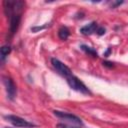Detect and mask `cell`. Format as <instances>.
<instances>
[{"mask_svg":"<svg viewBox=\"0 0 128 128\" xmlns=\"http://www.w3.org/2000/svg\"><path fill=\"white\" fill-rule=\"evenodd\" d=\"M25 5L24 1L20 0H5L3 2L4 7V13L7 17H11L12 14L17 12H22V9Z\"/></svg>","mask_w":128,"mask_h":128,"instance_id":"cell-1","label":"cell"},{"mask_svg":"<svg viewBox=\"0 0 128 128\" xmlns=\"http://www.w3.org/2000/svg\"><path fill=\"white\" fill-rule=\"evenodd\" d=\"M66 82L71 89L85 95H91V91L88 89V87L75 75H71L68 78H66Z\"/></svg>","mask_w":128,"mask_h":128,"instance_id":"cell-2","label":"cell"},{"mask_svg":"<svg viewBox=\"0 0 128 128\" xmlns=\"http://www.w3.org/2000/svg\"><path fill=\"white\" fill-rule=\"evenodd\" d=\"M4 119H6L9 123H11L15 127H19V128H32V127H36V125L34 123L29 122L28 120H26V119H24V118H22L20 116H17V115H12V114L5 115Z\"/></svg>","mask_w":128,"mask_h":128,"instance_id":"cell-3","label":"cell"},{"mask_svg":"<svg viewBox=\"0 0 128 128\" xmlns=\"http://www.w3.org/2000/svg\"><path fill=\"white\" fill-rule=\"evenodd\" d=\"M53 114L58 117L59 119H63L71 124H75L78 126H83V122L81 120V118H79L78 116L72 114V113H68V112H64V111H59V110H53Z\"/></svg>","mask_w":128,"mask_h":128,"instance_id":"cell-4","label":"cell"},{"mask_svg":"<svg viewBox=\"0 0 128 128\" xmlns=\"http://www.w3.org/2000/svg\"><path fill=\"white\" fill-rule=\"evenodd\" d=\"M51 64H52V66L54 67V69L56 70V72L59 75L65 77V78H68L69 76L73 75L72 70L66 64H64L63 62H61L59 59H57V58H51Z\"/></svg>","mask_w":128,"mask_h":128,"instance_id":"cell-5","label":"cell"},{"mask_svg":"<svg viewBox=\"0 0 128 128\" xmlns=\"http://www.w3.org/2000/svg\"><path fill=\"white\" fill-rule=\"evenodd\" d=\"M2 81H3V84L5 86V90H6L8 99L9 100H14L16 95H17V87H16L14 81L8 76H3Z\"/></svg>","mask_w":128,"mask_h":128,"instance_id":"cell-6","label":"cell"},{"mask_svg":"<svg viewBox=\"0 0 128 128\" xmlns=\"http://www.w3.org/2000/svg\"><path fill=\"white\" fill-rule=\"evenodd\" d=\"M21 16H22V12H17L11 15L10 19V26H9V32H10V36H14L15 33L17 32L20 22H21Z\"/></svg>","mask_w":128,"mask_h":128,"instance_id":"cell-7","label":"cell"},{"mask_svg":"<svg viewBox=\"0 0 128 128\" xmlns=\"http://www.w3.org/2000/svg\"><path fill=\"white\" fill-rule=\"evenodd\" d=\"M98 27H99V26H98L97 22L92 21V22H90L89 24H87V25H85V26L81 27V28H80V33H81V34H83V35H85V36L92 35V34L96 33V31H97Z\"/></svg>","mask_w":128,"mask_h":128,"instance_id":"cell-8","label":"cell"},{"mask_svg":"<svg viewBox=\"0 0 128 128\" xmlns=\"http://www.w3.org/2000/svg\"><path fill=\"white\" fill-rule=\"evenodd\" d=\"M69 35H70V31H69V29L66 26H61L59 28V30H58V37L61 40H63V41L67 40Z\"/></svg>","mask_w":128,"mask_h":128,"instance_id":"cell-9","label":"cell"},{"mask_svg":"<svg viewBox=\"0 0 128 128\" xmlns=\"http://www.w3.org/2000/svg\"><path fill=\"white\" fill-rule=\"evenodd\" d=\"M80 48H81V50L84 51L86 54H88V55H90V56H92V57H95V58L98 57V53H97V51H96L94 48H92V47H90V46H88V45H85V44L80 45Z\"/></svg>","mask_w":128,"mask_h":128,"instance_id":"cell-10","label":"cell"},{"mask_svg":"<svg viewBox=\"0 0 128 128\" xmlns=\"http://www.w3.org/2000/svg\"><path fill=\"white\" fill-rule=\"evenodd\" d=\"M11 52V47L9 45H3L0 49V56H1V61L4 62L5 58L10 54Z\"/></svg>","mask_w":128,"mask_h":128,"instance_id":"cell-11","label":"cell"},{"mask_svg":"<svg viewBox=\"0 0 128 128\" xmlns=\"http://www.w3.org/2000/svg\"><path fill=\"white\" fill-rule=\"evenodd\" d=\"M49 26V24H46V25H43V26H34V27H31V31L32 32H39L45 28H47Z\"/></svg>","mask_w":128,"mask_h":128,"instance_id":"cell-12","label":"cell"},{"mask_svg":"<svg viewBox=\"0 0 128 128\" xmlns=\"http://www.w3.org/2000/svg\"><path fill=\"white\" fill-rule=\"evenodd\" d=\"M56 128H80V127L73 126V125H68V124H64V123H58L56 125Z\"/></svg>","mask_w":128,"mask_h":128,"instance_id":"cell-13","label":"cell"},{"mask_svg":"<svg viewBox=\"0 0 128 128\" xmlns=\"http://www.w3.org/2000/svg\"><path fill=\"white\" fill-rule=\"evenodd\" d=\"M105 32H106V29L104 27H98V29L96 31V34L99 35V36H102V35L105 34Z\"/></svg>","mask_w":128,"mask_h":128,"instance_id":"cell-14","label":"cell"},{"mask_svg":"<svg viewBox=\"0 0 128 128\" xmlns=\"http://www.w3.org/2000/svg\"><path fill=\"white\" fill-rule=\"evenodd\" d=\"M105 67H107V68H113L115 65H114V63L113 62H111V61H103V63H102Z\"/></svg>","mask_w":128,"mask_h":128,"instance_id":"cell-15","label":"cell"},{"mask_svg":"<svg viewBox=\"0 0 128 128\" xmlns=\"http://www.w3.org/2000/svg\"><path fill=\"white\" fill-rule=\"evenodd\" d=\"M122 3H123V1H117V2H112V3H111V8H115V7L119 6V5H121Z\"/></svg>","mask_w":128,"mask_h":128,"instance_id":"cell-16","label":"cell"},{"mask_svg":"<svg viewBox=\"0 0 128 128\" xmlns=\"http://www.w3.org/2000/svg\"><path fill=\"white\" fill-rule=\"evenodd\" d=\"M110 53H111V48L109 47V48L107 49V51H106V52L104 53V56H105V57H107V56H108V55H109Z\"/></svg>","mask_w":128,"mask_h":128,"instance_id":"cell-17","label":"cell"},{"mask_svg":"<svg viewBox=\"0 0 128 128\" xmlns=\"http://www.w3.org/2000/svg\"><path fill=\"white\" fill-rule=\"evenodd\" d=\"M5 128H6V127H5Z\"/></svg>","mask_w":128,"mask_h":128,"instance_id":"cell-18","label":"cell"}]
</instances>
